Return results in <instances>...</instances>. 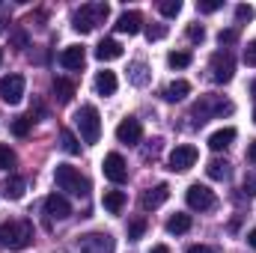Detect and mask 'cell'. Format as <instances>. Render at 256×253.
<instances>
[{"label":"cell","instance_id":"1","mask_svg":"<svg viewBox=\"0 0 256 253\" xmlns=\"http://www.w3.org/2000/svg\"><path fill=\"white\" fill-rule=\"evenodd\" d=\"M33 224L27 218H18V220H3L0 224V248H9V250H24L30 242H33Z\"/></svg>","mask_w":256,"mask_h":253},{"label":"cell","instance_id":"2","mask_svg":"<svg viewBox=\"0 0 256 253\" xmlns=\"http://www.w3.org/2000/svg\"><path fill=\"white\" fill-rule=\"evenodd\" d=\"M108 15H110V6H108V3H84V6L74 12L72 27H74L78 33H92L98 24L108 21Z\"/></svg>","mask_w":256,"mask_h":253},{"label":"cell","instance_id":"3","mask_svg":"<svg viewBox=\"0 0 256 253\" xmlns=\"http://www.w3.org/2000/svg\"><path fill=\"white\" fill-rule=\"evenodd\" d=\"M236 110V104L232 102H226V98H220V96H202L196 104H194L191 116L196 126H202V122H208V120H214V116H230Z\"/></svg>","mask_w":256,"mask_h":253},{"label":"cell","instance_id":"4","mask_svg":"<svg viewBox=\"0 0 256 253\" xmlns=\"http://www.w3.org/2000/svg\"><path fill=\"white\" fill-rule=\"evenodd\" d=\"M74 126H78L80 140H84L86 146L98 143V137H102V116H98V110H96L92 104H84V108L74 114Z\"/></svg>","mask_w":256,"mask_h":253},{"label":"cell","instance_id":"5","mask_svg":"<svg viewBox=\"0 0 256 253\" xmlns=\"http://www.w3.org/2000/svg\"><path fill=\"white\" fill-rule=\"evenodd\" d=\"M54 182H57L60 190H68V194H74V196H86V194H90V179L80 176L72 164H57Z\"/></svg>","mask_w":256,"mask_h":253},{"label":"cell","instance_id":"6","mask_svg":"<svg viewBox=\"0 0 256 253\" xmlns=\"http://www.w3.org/2000/svg\"><path fill=\"white\" fill-rule=\"evenodd\" d=\"M208 72H212V80L214 84H230L232 74H236V60L230 51H214L212 60H208Z\"/></svg>","mask_w":256,"mask_h":253},{"label":"cell","instance_id":"7","mask_svg":"<svg viewBox=\"0 0 256 253\" xmlns=\"http://www.w3.org/2000/svg\"><path fill=\"white\" fill-rule=\"evenodd\" d=\"M78 250L80 253H114L116 250V242H114L110 232H86V236H80Z\"/></svg>","mask_w":256,"mask_h":253},{"label":"cell","instance_id":"8","mask_svg":"<svg viewBox=\"0 0 256 253\" xmlns=\"http://www.w3.org/2000/svg\"><path fill=\"white\" fill-rule=\"evenodd\" d=\"M24 86H27L24 74H6V78H0V98L6 104H18L24 98Z\"/></svg>","mask_w":256,"mask_h":253},{"label":"cell","instance_id":"9","mask_svg":"<svg viewBox=\"0 0 256 253\" xmlns=\"http://www.w3.org/2000/svg\"><path fill=\"white\" fill-rule=\"evenodd\" d=\"M196 158H200L196 146L182 143V146H176V149L170 152V170H173V173H185V170H191L194 164H196Z\"/></svg>","mask_w":256,"mask_h":253},{"label":"cell","instance_id":"10","mask_svg":"<svg viewBox=\"0 0 256 253\" xmlns=\"http://www.w3.org/2000/svg\"><path fill=\"white\" fill-rule=\"evenodd\" d=\"M185 200H188V206H191L194 212H212L214 208V190H208L206 185H200V182H194L188 194H185Z\"/></svg>","mask_w":256,"mask_h":253},{"label":"cell","instance_id":"11","mask_svg":"<svg viewBox=\"0 0 256 253\" xmlns=\"http://www.w3.org/2000/svg\"><path fill=\"white\" fill-rule=\"evenodd\" d=\"M102 170H104V176L114 182V185H122L128 179V164L126 158L120 155V152H110V155H104V164H102Z\"/></svg>","mask_w":256,"mask_h":253},{"label":"cell","instance_id":"12","mask_svg":"<svg viewBox=\"0 0 256 253\" xmlns=\"http://www.w3.org/2000/svg\"><path fill=\"white\" fill-rule=\"evenodd\" d=\"M45 214H48V220H66V218H72V202L63 194H48L45 196Z\"/></svg>","mask_w":256,"mask_h":253},{"label":"cell","instance_id":"13","mask_svg":"<svg viewBox=\"0 0 256 253\" xmlns=\"http://www.w3.org/2000/svg\"><path fill=\"white\" fill-rule=\"evenodd\" d=\"M140 137H143V126H140V120H134V116H126V120L116 126V140L126 143V146H137Z\"/></svg>","mask_w":256,"mask_h":253},{"label":"cell","instance_id":"14","mask_svg":"<svg viewBox=\"0 0 256 253\" xmlns=\"http://www.w3.org/2000/svg\"><path fill=\"white\" fill-rule=\"evenodd\" d=\"M167 196H170V185H167V182H161V185H155V188L143 190V196H140V206L149 212V208H158V206H164V202H167Z\"/></svg>","mask_w":256,"mask_h":253},{"label":"cell","instance_id":"15","mask_svg":"<svg viewBox=\"0 0 256 253\" xmlns=\"http://www.w3.org/2000/svg\"><path fill=\"white\" fill-rule=\"evenodd\" d=\"M116 30H120V33H128V36L140 33V30H143V15H140V12H134V9L122 12V15L116 18Z\"/></svg>","mask_w":256,"mask_h":253},{"label":"cell","instance_id":"16","mask_svg":"<svg viewBox=\"0 0 256 253\" xmlns=\"http://www.w3.org/2000/svg\"><path fill=\"white\" fill-rule=\"evenodd\" d=\"M60 63L66 66V68H84V63H86V51L80 48V45H68V48H63V54H60Z\"/></svg>","mask_w":256,"mask_h":253},{"label":"cell","instance_id":"17","mask_svg":"<svg viewBox=\"0 0 256 253\" xmlns=\"http://www.w3.org/2000/svg\"><path fill=\"white\" fill-rule=\"evenodd\" d=\"M96 57H98L102 63L120 60V57H122V45H120L116 39H102V42H98V48H96Z\"/></svg>","mask_w":256,"mask_h":253},{"label":"cell","instance_id":"18","mask_svg":"<svg viewBox=\"0 0 256 253\" xmlns=\"http://www.w3.org/2000/svg\"><path fill=\"white\" fill-rule=\"evenodd\" d=\"M188 92H191V84L179 78V80H170V84L164 86V92H161V96H164V102H182Z\"/></svg>","mask_w":256,"mask_h":253},{"label":"cell","instance_id":"19","mask_svg":"<svg viewBox=\"0 0 256 253\" xmlns=\"http://www.w3.org/2000/svg\"><path fill=\"white\" fill-rule=\"evenodd\" d=\"M116 86H120V84H116V74H114V72L104 68V72L96 74V92H98V96H114Z\"/></svg>","mask_w":256,"mask_h":253},{"label":"cell","instance_id":"20","mask_svg":"<svg viewBox=\"0 0 256 253\" xmlns=\"http://www.w3.org/2000/svg\"><path fill=\"white\" fill-rule=\"evenodd\" d=\"M232 140H236V128H220V131H214V134L208 137V149H212V152H224Z\"/></svg>","mask_w":256,"mask_h":253},{"label":"cell","instance_id":"21","mask_svg":"<svg viewBox=\"0 0 256 253\" xmlns=\"http://www.w3.org/2000/svg\"><path fill=\"white\" fill-rule=\"evenodd\" d=\"M102 206H104L110 214H120V212L126 208V190H104Z\"/></svg>","mask_w":256,"mask_h":253},{"label":"cell","instance_id":"22","mask_svg":"<svg viewBox=\"0 0 256 253\" xmlns=\"http://www.w3.org/2000/svg\"><path fill=\"white\" fill-rule=\"evenodd\" d=\"M191 214H182V212H176V214H170L167 218V232L170 236H182V232H188L191 230Z\"/></svg>","mask_w":256,"mask_h":253},{"label":"cell","instance_id":"23","mask_svg":"<svg viewBox=\"0 0 256 253\" xmlns=\"http://www.w3.org/2000/svg\"><path fill=\"white\" fill-rule=\"evenodd\" d=\"M24 188H27V182H24L21 176H9V179L3 182L0 194H3L6 200H21V196H24Z\"/></svg>","mask_w":256,"mask_h":253},{"label":"cell","instance_id":"24","mask_svg":"<svg viewBox=\"0 0 256 253\" xmlns=\"http://www.w3.org/2000/svg\"><path fill=\"white\" fill-rule=\"evenodd\" d=\"M51 90H54L57 102H63V104H68V102L74 98V84H72V80H66V78H54Z\"/></svg>","mask_w":256,"mask_h":253},{"label":"cell","instance_id":"25","mask_svg":"<svg viewBox=\"0 0 256 253\" xmlns=\"http://www.w3.org/2000/svg\"><path fill=\"white\" fill-rule=\"evenodd\" d=\"M128 80H131L134 86H146V84H149V68H146V63L134 60V63L128 66Z\"/></svg>","mask_w":256,"mask_h":253},{"label":"cell","instance_id":"26","mask_svg":"<svg viewBox=\"0 0 256 253\" xmlns=\"http://www.w3.org/2000/svg\"><path fill=\"white\" fill-rule=\"evenodd\" d=\"M206 173H208V179H226L230 176V164L226 161H220V158H214V161H208V167H206Z\"/></svg>","mask_w":256,"mask_h":253},{"label":"cell","instance_id":"27","mask_svg":"<svg viewBox=\"0 0 256 253\" xmlns=\"http://www.w3.org/2000/svg\"><path fill=\"white\" fill-rule=\"evenodd\" d=\"M60 146H63L68 155H80V143H78V137H74L68 128H63V131H60Z\"/></svg>","mask_w":256,"mask_h":253},{"label":"cell","instance_id":"28","mask_svg":"<svg viewBox=\"0 0 256 253\" xmlns=\"http://www.w3.org/2000/svg\"><path fill=\"white\" fill-rule=\"evenodd\" d=\"M191 60L194 57L188 51H170V54H167V66H170V68H188Z\"/></svg>","mask_w":256,"mask_h":253},{"label":"cell","instance_id":"29","mask_svg":"<svg viewBox=\"0 0 256 253\" xmlns=\"http://www.w3.org/2000/svg\"><path fill=\"white\" fill-rule=\"evenodd\" d=\"M33 122H36V120H30V116H15V120H12V134H15V137H27L30 128H33Z\"/></svg>","mask_w":256,"mask_h":253},{"label":"cell","instance_id":"30","mask_svg":"<svg viewBox=\"0 0 256 253\" xmlns=\"http://www.w3.org/2000/svg\"><path fill=\"white\" fill-rule=\"evenodd\" d=\"M158 12H161L164 18H176V15L182 12V0H161V3H158Z\"/></svg>","mask_w":256,"mask_h":253},{"label":"cell","instance_id":"31","mask_svg":"<svg viewBox=\"0 0 256 253\" xmlns=\"http://www.w3.org/2000/svg\"><path fill=\"white\" fill-rule=\"evenodd\" d=\"M146 218H134V220H128V238L131 242H137V238H143V232H146Z\"/></svg>","mask_w":256,"mask_h":253},{"label":"cell","instance_id":"32","mask_svg":"<svg viewBox=\"0 0 256 253\" xmlns=\"http://www.w3.org/2000/svg\"><path fill=\"white\" fill-rule=\"evenodd\" d=\"M167 36V24H149L146 27V39L149 42H158V39H164Z\"/></svg>","mask_w":256,"mask_h":253},{"label":"cell","instance_id":"33","mask_svg":"<svg viewBox=\"0 0 256 253\" xmlns=\"http://www.w3.org/2000/svg\"><path fill=\"white\" fill-rule=\"evenodd\" d=\"M9 167H15V152L0 143V170H9Z\"/></svg>","mask_w":256,"mask_h":253},{"label":"cell","instance_id":"34","mask_svg":"<svg viewBox=\"0 0 256 253\" xmlns=\"http://www.w3.org/2000/svg\"><path fill=\"white\" fill-rule=\"evenodd\" d=\"M220 6H224L220 0H200V3H196V9H200L202 15H212V12H218Z\"/></svg>","mask_w":256,"mask_h":253},{"label":"cell","instance_id":"35","mask_svg":"<svg viewBox=\"0 0 256 253\" xmlns=\"http://www.w3.org/2000/svg\"><path fill=\"white\" fill-rule=\"evenodd\" d=\"M256 12H254V6H248V3H238L236 6V21H250Z\"/></svg>","mask_w":256,"mask_h":253},{"label":"cell","instance_id":"36","mask_svg":"<svg viewBox=\"0 0 256 253\" xmlns=\"http://www.w3.org/2000/svg\"><path fill=\"white\" fill-rule=\"evenodd\" d=\"M218 42L220 45H232V42H238V30L232 27V30H220L218 33Z\"/></svg>","mask_w":256,"mask_h":253},{"label":"cell","instance_id":"37","mask_svg":"<svg viewBox=\"0 0 256 253\" xmlns=\"http://www.w3.org/2000/svg\"><path fill=\"white\" fill-rule=\"evenodd\" d=\"M188 39H191V42H202V39H206V27H202V24H191V27H188Z\"/></svg>","mask_w":256,"mask_h":253},{"label":"cell","instance_id":"38","mask_svg":"<svg viewBox=\"0 0 256 253\" xmlns=\"http://www.w3.org/2000/svg\"><path fill=\"white\" fill-rule=\"evenodd\" d=\"M244 63L256 68V39L254 42H248V48H244Z\"/></svg>","mask_w":256,"mask_h":253},{"label":"cell","instance_id":"39","mask_svg":"<svg viewBox=\"0 0 256 253\" xmlns=\"http://www.w3.org/2000/svg\"><path fill=\"white\" fill-rule=\"evenodd\" d=\"M161 143H164V140H158V137H155V140H152V146L143 152V158H146V161H149V158H155V155L161 152Z\"/></svg>","mask_w":256,"mask_h":253},{"label":"cell","instance_id":"40","mask_svg":"<svg viewBox=\"0 0 256 253\" xmlns=\"http://www.w3.org/2000/svg\"><path fill=\"white\" fill-rule=\"evenodd\" d=\"M244 190L256 196V173H248V176H244Z\"/></svg>","mask_w":256,"mask_h":253},{"label":"cell","instance_id":"41","mask_svg":"<svg viewBox=\"0 0 256 253\" xmlns=\"http://www.w3.org/2000/svg\"><path fill=\"white\" fill-rule=\"evenodd\" d=\"M12 42H15L18 48H27V33H24V30H15V33H12Z\"/></svg>","mask_w":256,"mask_h":253},{"label":"cell","instance_id":"42","mask_svg":"<svg viewBox=\"0 0 256 253\" xmlns=\"http://www.w3.org/2000/svg\"><path fill=\"white\" fill-rule=\"evenodd\" d=\"M185 253H214V250H212L208 244H191V248H188Z\"/></svg>","mask_w":256,"mask_h":253},{"label":"cell","instance_id":"43","mask_svg":"<svg viewBox=\"0 0 256 253\" xmlns=\"http://www.w3.org/2000/svg\"><path fill=\"white\" fill-rule=\"evenodd\" d=\"M248 161H250V164H256V140H250V143H248Z\"/></svg>","mask_w":256,"mask_h":253},{"label":"cell","instance_id":"44","mask_svg":"<svg viewBox=\"0 0 256 253\" xmlns=\"http://www.w3.org/2000/svg\"><path fill=\"white\" fill-rule=\"evenodd\" d=\"M248 244L256 250V230H250V232H248Z\"/></svg>","mask_w":256,"mask_h":253},{"label":"cell","instance_id":"45","mask_svg":"<svg viewBox=\"0 0 256 253\" xmlns=\"http://www.w3.org/2000/svg\"><path fill=\"white\" fill-rule=\"evenodd\" d=\"M149 253H170V248H167V244H155Z\"/></svg>","mask_w":256,"mask_h":253},{"label":"cell","instance_id":"46","mask_svg":"<svg viewBox=\"0 0 256 253\" xmlns=\"http://www.w3.org/2000/svg\"><path fill=\"white\" fill-rule=\"evenodd\" d=\"M6 30V18H3V6H0V33Z\"/></svg>","mask_w":256,"mask_h":253},{"label":"cell","instance_id":"47","mask_svg":"<svg viewBox=\"0 0 256 253\" xmlns=\"http://www.w3.org/2000/svg\"><path fill=\"white\" fill-rule=\"evenodd\" d=\"M250 92H254V96H256V80H254V84H250Z\"/></svg>","mask_w":256,"mask_h":253},{"label":"cell","instance_id":"48","mask_svg":"<svg viewBox=\"0 0 256 253\" xmlns=\"http://www.w3.org/2000/svg\"><path fill=\"white\" fill-rule=\"evenodd\" d=\"M0 63H3V48H0Z\"/></svg>","mask_w":256,"mask_h":253},{"label":"cell","instance_id":"49","mask_svg":"<svg viewBox=\"0 0 256 253\" xmlns=\"http://www.w3.org/2000/svg\"><path fill=\"white\" fill-rule=\"evenodd\" d=\"M254 122H256V110H254Z\"/></svg>","mask_w":256,"mask_h":253}]
</instances>
